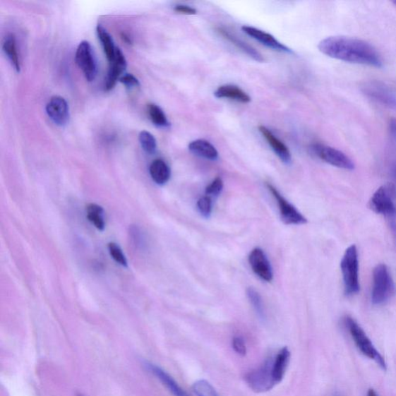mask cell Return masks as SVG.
Masks as SVG:
<instances>
[{
    "mask_svg": "<svg viewBox=\"0 0 396 396\" xmlns=\"http://www.w3.org/2000/svg\"><path fill=\"white\" fill-rule=\"evenodd\" d=\"M318 49L330 58L339 61L375 68L383 66L382 56L376 48L360 39L329 37L321 40Z\"/></svg>",
    "mask_w": 396,
    "mask_h": 396,
    "instance_id": "6da1fadb",
    "label": "cell"
},
{
    "mask_svg": "<svg viewBox=\"0 0 396 396\" xmlns=\"http://www.w3.org/2000/svg\"><path fill=\"white\" fill-rule=\"evenodd\" d=\"M345 294L356 295L360 290L359 262L357 247L352 245L345 250L341 262Z\"/></svg>",
    "mask_w": 396,
    "mask_h": 396,
    "instance_id": "7a4b0ae2",
    "label": "cell"
},
{
    "mask_svg": "<svg viewBox=\"0 0 396 396\" xmlns=\"http://www.w3.org/2000/svg\"><path fill=\"white\" fill-rule=\"evenodd\" d=\"M373 284L371 302L383 305L390 301L395 294V285L389 268L385 264H378L373 270Z\"/></svg>",
    "mask_w": 396,
    "mask_h": 396,
    "instance_id": "3957f363",
    "label": "cell"
},
{
    "mask_svg": "<svg viewBox=\"0 0 396 396\" xmlns=\"http://www.w3.org/2000/svg\"><path fill=\"white\" fill-rule=\"evenodd\" d=\"M344 321L353 341L359 351L369 359L375 361L383 370H386L387 364L385 359L376 349V347L371 342L365 331L358 324V322L351 317H346Z\"/></svg>",
    "mask_w": 396,
    "mask_h": 396,
    "instance_id": "277c9868",
    "label": "cell"
},
{
    "mask_svg": "<svg viewBox=\"0 0 396 396\" xmlns=\"http://www.w3.org/2000/svg\"><path fill=\"white\" fill-rule=\"evenodd\" d=\"M369 208L375 213L386 217H396V188L392 184H385L371 196Z\"/></svg>",
    "mask_w": 396,
    "mask_h": 396,
    "instance_id": "5b68a950",
    "label": "cell"
},
{
    "mask_svg": "<svg viewBox=\"0 0 396 396\" xmlns=\"http://www.w3.org/2000/svg\"><path fill=\"white\" fill-rule=\"evenodd\" d=\"M272 359H266L262 365L246 374L244 379L250 389L256 393L269 392L276 386L273 378Z\"/></svg>",
    "mask_w": 396,
    "mask_h": 396,
    "instance_id": "8992f818",
    "label": "cell"
},
{
    "mask_svg": "<svg viewBox=\"0 0 396 396\" xmlns=\"http://www.w3.org/2000/svg\"><path fill=\"white\" fill-rule=\"evenodd\" d=\"M311 150L315 156L331 166L347 171H353L354 169L352 160L341 150L321 143L311 145Z\"/></svg>",
    "mask_w": 396,
    "mask_h": 396,
    "instance_id": "52a82bcc",
    "label": "cell"
},
{
    "mask_svg": "<svg viewBox=\"0 0 396 396\" xmlns=\"http://www.w3.org/2000/svg\"><path fill=\"white\" fill-rule=\"evenodd\" d=\"M76 61L78 68L83 71L88 82H92L98 73L96 59L90 42H80L77 48Z\"/></svg>",
    "mask_w": 396,
    "mask_h": 396,
    "instance_id": "ba28073f",
    "label": "cell"
},
{
    "mask_svg": "<svg viewBox=\"0 0 396 396\" xmlns=\"http://www.w3.org/2000/svg\"><path fill=\"white\" fill-rule=\"evenodd\" d=\"M268 188L272 196L277 200L282 221L287 224H304L307 222L306 218L297 211L294 206L280 195V193L272 184H268Z\"/></svg>",
    "mask_w": 396,
    "mask_h": 396,
    "instance_id": "9c48e42d",
    "label": "cell"
},
{
    "mask_svg": "<svg viewBox=\"0 0 396 396\" xmlns=\"http://www.w3.org/2000/svg\"><path fill=\"white\" fill-rule=\"evenodd\" d=\"M364 90L370 98L396 109V92L390 86L375 82L365 85Z\"/></svg>",
    "mask_w": 396,
    "mask_h": 396,
    "instance_id": "30bf717a",
    "label": "cell"
},
{
    "mask_svg": "<svg viewBox=\"0 0 396 396\" xmlns=\"http://www.w3.org/2000/svg\"><path fill=\"white\" fill-rule=\"evenodd\" d=\"M46 112L56 126H64L68 124L70 118L69 107L63 97L53 96L47 104Z\"/></svg>",
    "mask_w": 396,
    "mask_h": 396,
    "instance_id": "8fae6325",
    "label": "cell"
},
{
    "mask_svg": "<svg viewBox=\"0 0 396 396\" xmlns=\"http://www.w3.org/2000/svg\"><path fill=\"white\" fill-rule=\"evenodd\" d=\"M248 262L257 276L266 282H271L273 278L272 266L268 257L260 248H256L250 253Z\"/></svg>",
    "mask_w": 396,
    "mask_h": 396,
    "instance_id": "7c38bea8",
    "label": "cell"
},
{
    "mask_svg": "<svg viewBox=\"0 0 396 396\" xmlns=\"http://www.w3.org/2000/svg\"><path fill=\"white\" fill-rule=\"evenodd\" d=\"M126 67L127 62L125 56L118 47L115 59L109 62V68L104 90L109 92L114 88L117 80L124 76Z\"/></svg>",
    "mask_w": 396,
    "mask_h": 396,
    "instance_id": "4fadbf2b",
    "label": "cell"
},
{
    "mask_svg": "<svg viewBox=\"0 0 396 396\" xmlns=\"http://www.w3.org/2000/svg\"><path fill=\"white\" fill-rule=\"evenodd\" d=\"M241 30L245 34L256 40L257 42L272 48L275 51L289 54L293 53L289 48L279 42L276 38L265 31L249 26H244L241 28Z\"/></svg>",
    "mask_w": 396,
    "mask_h": 396,
    "instance_id": "5bb4252c",
    "label": "cell"
},
{
    "mask_svg": "<svg viewBox=\"0 0 396 396\" xmlns=\"http://www.w3.org/2000/svg\"><path fill=\"white\" fill-rule=\"evenodd\" d=\"M145 367L163 383L174 396H190L164 369L151 363L145 364Z\"/></svg>",
    "mask_w": 396,
    "mask_h": 396,
    "instance_id": "9a60e30c",
    "label": "cell"
},
{
    "mask_svg": "<svg viewBox=\"0 0 396 396\" xmlns=\"http://www.w3.org/2000/svg\"><path fill=\"white\" fill-rule=\"evenodd\" d=\"M258 131L262 133L264 138L270 145V147L280 159L286 164H289L292 157L287 145L280 140L276 136H275L269 128L265 126H260L258 127Z\"/></svg>",
    "mask_w": 396,
    "mask_h": 396,
    "instance_id": "2e32d148",
    "label": "cell"
},
{
    "mask_svg": "<svg viewBox=\"0 0 396 396\" xmlns=\"http://www.w3.org/2000/svg\"><path fill=\"white\" fill-rule=\"evenodd\" d=\"M290 360V352L287 347H282L272 359V373L275 383L278 385L284 379Z\"/></svg>",
    "mask_w": 396,
    "mask_h": 396,
    "instance_id": "e0dca14e",
    "label": "cell"
},
{
    "mask_svg": "<svg viewBox=\"0 0 396 396\" xmlns=\"http://www.w3.org/2000/svg\"><path fill=\"white\" fill-rule=\"evenodd\" d=\"M215 96L218 99H229L241 103L251 102L250 96L236 85H226L220 86L215 92Z\"/></svg>",
    "mask_w": 396,
    "mask_h": 396,
    "instance_id": "ac0fdd59",
    "label": "cell"
},
{
    "mask_svg": "<svg viewBox=\"0 0 396 396\" xmlns=\"http://www.w3.org/2000/svg\"><path fill=\"white\" fill-rule=\"evenodd\" d=\"M189 150L199 157L209 160H216L218 152L214 145L205 140H197L191 142L188 145Z\"/></svg>",
    "mask_w": 396,
    "mask_h": 396,
    "instance_id": "d6986e66",
    "label": "cell"
},
{
    "mask_svg": "<svg viewBox=\"0 0 396 396\" xmlns=\"http://www.w3.org/2000/svg\"><path fill=\"white\" fill-rule=\"evenodd\" d=\"M150 174L153 181L164 185L171 179L172 172L164 160L157 159L151 164Z\"/></svg>",
    "mask_w": 396,
    "mask_h": 396,
    "instance_id": "ffe728a7",
    "label": "cell"
},
{
    "mask_svg": "<svg viewBox=\"0 0 396 396\" xmlns=\"http://www.w3.org/2000/svg\"><path fill=\"white\" fill-rule=\"evenodd\" d=\"M217 30L225 39L229 40V42L232 43L234 46H236L242 52H244L249 56H251L253 59H254L258 62L264 61V59L262 54L258 51H256L254 47L248 45L246 42H242L241 40L238 39L236 37H234V35H231L229 32H228L227 30H225L222 28H220Z\"/></svg>",
    "mask_w": 396,
    "mask_h": 396,
    "instance_id": "44dd1931",
    "label": "cell"
},
{
    "mask_svg": "<svg viewBox=\"0 0 396 396\" xmlns=\"http://www.w3.org/2000/svg\"><path fill=\"white\" fill-rule=\"evenodd\" d=\"M3 51L11 61L12 66L17 72L20 71V62L18 52L17 42L14 35H8L4 40Z\"/></svg>",
    "mask_w": 396,
    "mask_h": 396,
    "instance_id": "7402d4cb",
    "label": "cell"
},
{
    "mask_svg": "<svg viewBox=\"0 0 396 396\" xmlns=\"http://www.w3.org/2000/svg\"><path fill=\"white\" fill-rule=\"evenodd\" d=\"M97 34H98L99 39L102 43L104 54H106L109 62H111L115 59L118 47H116L114 40H113L107 30L100 24L97 27Z\"/></svg>",
    "mask_w": 396,
    "mask_h": 396,
    "instance_id": "603a6c76",
    "label": "cell"
},
{
    "mask_svg": "<svg viewBox=\"0 0 396 396\" xmlns=\"http://www.w3.org/2000/svg\"><path fill=\"white\" fill-rule=\"evenodd\" d=\"M87 217L97 229L103 231L106 227V222L104 220V210L96 204H90L87 207Z\"/></svg>",
    "mask_w": 396,
    "mask_h": 396,
    "instance_id": "cb8c5ba5",
    "label": "cell"
},
{
    "mask_svg": "<svg viewBox=\"0 0 396 396\" xmlns=\"http://www.w3.org/2000/svg\"><path fill=\"white\" fill-rule=\"evenodd\" d=\"M149 116L152 123L158 127L167 128L171 124L169 123L164 112L155 104H150L148 106Z\"/></svg>",
    "mask_w": 396,
    "mask_h": 396,
    "instance_id": "d4e9b609",
    "label": "cell"
},
{
    "mask_svg": "<svg viewBox=\"0 0 396 396\" xmlns=\"http://www.w3.org/2000/svg\"><path fill=\"white\" fill-rule=\"evenodd\" d=\"M139 140L143 150L148 155H152V153L156 152L157 148V140L155 137L150 132L145 131L140 132Z\"/></svg>",
    "mask_w": 396,
    "mask_h": 396,
    "instance_id": "484cf974",
    "label": "cell"
},
{
    "mask_svg": "<svg viewBox=\"0 0 396 396\" xmlns=\"http://www.w3.org/2000/svg\"><path fill=\"white\" fill-rule=\"evenodd\" d=\"M192 390L197 396H220L212 385L206 380H199L193 383Z\"/></svg>",
    "mask_w": 396,
    "mask_h": 396,
    "instance_id": "4316f807",
    "label": "cell"
},
{
    "mask_svg": "<svg viewBox=\"0 0 396 396\" xmlns=\"http://www.w3.org/2000/svg\"><path fill=\"white\" fill-rule=\"evenodd\" d=\"M247 295L250 302L252 303L254 309L258 315V317L262 319L265 318V311L263 308L262 298L253 288H248L247 290Z\"/></svg>",
    "mask_w": 396,
    "mask_h": 396,
    "instance_id": "83f0119b",
    "label": "cell"
},
{
    "mask_svg": "<svg viewBox=\"0 0 396 396\" xmlns=\"http://www.w3.org/2000/svg\"><path fill=\"white\" fill-rule=\"evenodd\" d=\"M108 248H109V253L111 256L113 258V260H114L117 263L120 264L121 265L125 266V268H126L127 260L125 255L122 251V249H121L117 244H113V242L109 244Z\"/></svg>",
    "mask_w": 396,
    "mask_h": 396,
    "instance_id": "f1b7e54d",
    "label": "cell"
},
{
    "mask_svg": "<svg viewBox=\"0 0 396 396\" xmlns=\"http://www.w3.org/2000/svg\"><path fill=\"white\" fill-rule=\"evenodd\" d=\"M197 207L201 215L209 217L212 212V201L211 198L204 196L198 200Z\"/></svg>",
    "mask_w": 396,
    "mask_h": 396,
    "instance_id": "f546056e",
    "label": "cell"
},
{
    "mask_svg": "<svg viewBox=\"0 0 396 396\" xmlns=\"http://www.w3.org/2000/svg\"><path fill=\"white\" fill-rule=\"evenodd\" d=\"M224 188L223 181L221 177H216V179L210 184L205 189L206 196H220Z\"/></svg>",
    "mask_w": 396,
    "mask_h": 396,
    "instance_id": "4dcf8cb0",
    "label": "cell"
},
{
    "mask_svg": "<svg viewBox=\"0 0 396 396\" xmlns=\"http://www.w3.org/2000/svg\"><path fill=\"white\" fill-rule=\"evenodd\" d=\"M232 347L234 352L241 356H246L247 353V347L244 338L241 337H234L232 339Z\"/></svg>",
    "mask_w": 396,
    "mask_h": 396,
    "instance_id": "1f68e13d",
    "label": "cell"
},
{
    "mask_svg": "<svg viewBox=\"0 0 396 396\" xmlns=\"http://www.w3.org/2000/svg\"><path fill=\"white\" fill-rule=\"evenodd\" d=\"M119 82L128 88L139 87L140 85L139 80L131 74H125L120 78Z\"/></svg>",
    "mask_w": 396,
    "mask_h": 396,
    "instance_id": "d6a6232c",
    "label": "cell"
},
{
    "mask_svg": "<svg viewBox=\"0 0 396 396\" xmlns=\"http://www.w3.org/2000/svg\"><path fill=\"white\" fill-rule=\"evenodd\" d=\"M174 10L177 13L184 15H196L197 13V11L195 8L186 5H176Z\"/></svg>",
    "mask_w": 396,
    "mask_h": 396,
    "instance_id": "836d02e7",
    "label": "cell"
},
{
    "mask_svg": "<svg viewBox=\"0 0 396 396\" xmlns=\"http://www.w3.org/2000/svg\"><path fill=\"white\" fill-rule=\"evenodd\" d=\"M390 129L392 138L394 140H396V121L392 120L390 124Z\"/></svg>",
    "mask_w": 396,
    "mask_h": 396,
    "instance_id": "e575fe53",
    "label": "cell"
},
{
    "mask_svg": "<svg viewBox=\"0 0 396 396\" xmlns=\"http://www.w3.org/2000/svg\"><path fill=\"white\" fill-rule=\"evenodd\" d=\"M122 38L124 40V42L128 44H132V40L131 37H129L126 34L123 33L122 34Z\"/></svg>",
    "mask_w": 396,
    "mask_h": 396,
    "instance_id": "d590c367",
    "label": "cell"
},
{
    "mask_svg": "<svg viewBox=\"0 0 396 396\" xmlns=\"http://www.w3.org/2000/svg\"><path fill=\"white\" fill-rule=\"evenodd\" d=\"M367 396H378V395L373 389H370L368 392Z\"/></svg>",
    "mask_w": 396,
    "mask_h": 396,
    "instance_id": "8d00e7d4",
    "label": "cell"
},
{
    "mask_svg": "<svg viewBox=\"0 0 396 396\" xmlns=\"http://www.w3.org/2000/svg\"><path fill=\"white\" fill-rule=\"evenodd\" d=\"M393 176H394L395 179L396 181V163L395 164V165L393 167Z\"/></svg>",
    "mask_w": 396,
    "mask_h": 396,
    "instance_id": "74e56055",
    "label": "cell"
},
{
    "mask_svg": "<svg viewBox=\"0 0 396 396\" xmlns=\"http://www.w3.org/2000/svg\"><path fill=\"white\" fill-rule=\"evenodd\" d=\"M394 4H396V1H395V2H394Z\"/></svg>",
    "mask_w": 396,
    "mask_h": 396,
    "instance_id": "f35d334b",
    "label": "cell"
}]
</instances>
